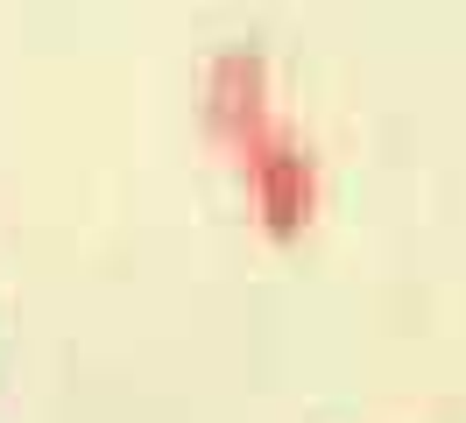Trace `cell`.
I'll return each mask as SVG.
<instances>
[{
  "label": "cell",
  "mask_w": 466,
  "mask_h": 423,
  "mask_svg": "<svg viewBox=\"0 0 466 423\" xmlns=\"http://www.w3.org/2000/svg\"><path fill=\"white\" fill-rule=\"evenodd\" d=\"M240 148H248V184H255V205L268 212V226L297 233L319 205V156L290 135H255Z\"/></svg>",
  "instance_id": "1"
},
{
  "label": "cell",
  "mask_w": 466,
  "mask_h": 423,
  "mask_svg": "<svg viewBox=\"0 0 466 423\" xmlns=\"http://www.w3.org/2000/svg\"><path fill=\"white\" fill-rule=\"evenodd\" d=\"M205 120L240 141L268 135V56L262 50H227L205 71Z\"/></svg>",
  "instance_id": "2"
}]
</instances>
